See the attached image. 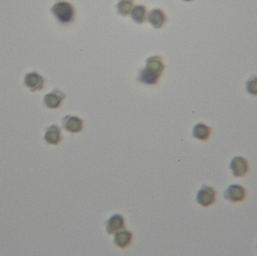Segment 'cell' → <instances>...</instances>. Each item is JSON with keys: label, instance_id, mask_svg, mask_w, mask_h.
<instances>
[{"label": "cell", "instance_id": "cell-1", "mask_svg": "<svg viewBox=\"0 0 257 256\" xmlns=\"http://www.w3.org/2000/svg\"><path fill=\"white\" fill-rule=\"evenodd\" d=\"M164 69L165 65L160 56L148 57L145 62V68L139 71L138 81L147 85H155L158 83Z\"/></svg>", "mask_w": 257, "mask_h": 256}, {"label": "cell", "instance_id": "cell-2", "mask_svg": "<svg viewBox=\"0 0 257 256\" xmlns=\"http://www.w3.org/2000/svg\"><path fill=\"white\" fill-rule=\"evenodd\" d=\"M51 11L57 21L63 24H70L75 18V8L70 3L66 1H57L52 6Z\"/></svg>", "mask_w": 257, "mask_h": 256}, {"label": "cell", "instance_id": "cell-3", "mask_svg": "<svg viewBox=\"0 0 257 256\" xmlns=\"http://www.w3.org/2000/svg\"><path fill=\"white\" fill-rule=\"evenodd\" d=\"M216 198L217 192L215 189L211 186H203L198 191L196 202L202 207H209L215 202Z\"/></svg>", "mask_w": 257, "mask_h": 256}, {"label": "cell", "instance_id": "cell-4", "mask_svg": "<svg viewBox=\"0 0 257 256\" xmlns=\"http://www.w3.org/2000/svg\"><path fill=\"white\" fill-rule=\"evenodd\" d=\"M247 192L241 185L232 184L228 186L224 192V198L232 203L241 202L246 198Z\"/></svg>", "mask_w": 257, "mask_h": 256}, {"label": "cell", "instance_id": "cell-5", "mask_svg": "<svg viewBox=\"0 0 257 256\" xmlns=\"http://www.w3.org/2000/svg\"><path fill=\"white\" fill-rule=\"evenodd\" d=\"M63 129L70 133H78L83 130L84 121L77 116L66 115L62 121Z\"/></svg>", "mask_w": 257, "mask_h": 256}, {"label": "cell", "instance_id": "cell-6", "mask_svg": "<svg viewBox=\"0 0 257 256\" xmlns=\"http://www.w3.org/2000/svg\"><path fill=\"white\" fill-rule=\"evenodd\" d=\"M229 168L235 177H243L248 172V162L242 156H235L231 161Z\"/></svg>", "mask_w": 257, "mask_h": 256}, {"label": "cell", "instance_id": "cell-7", "mask_svg": "<svg viewBox=\"0 0 257 256\" xmlns=\"http://www.w3.org/2000/svg\"><path fill=\"white\" fill-rule=\"evenodd\" d=\"M65 98H66V94L63 92L55 89L51 93L45 95L44 97V103L48 108L56 109L60 106Z\"/></svg>", "mask_w": 257, "mask_h": 256}, {"label": "cell", "instance_id": "cell-8", "mask_svg": "<svg viewBox=\"0 0 257 256\" xmlns=\"http://www.w3.org/2000/svg\"><path fill=\"white\" fill-rule=\"evenodd\" d=\"M107 233L108 234H114V233L124 229L126 228V222L124 217L122 215L114 214L108 219L106 222Z\"/></svg>", "mask_w": 257, "mask_h": 256}, {"label": "cell", "instance_id": "cell-9", "mask_svg": "<svg viewBox=\"0 0 257 256\" xmlns=\"http://www.w3.org/2000/svg\"><path fill=\"white\" fill-rule=\"evenodd\" d=\"M147 20L154 28L160 29L166 22L167 17L161 9H154L148 12Z\"/></svg>", "mask_w": 257, "mask_h": 256}, {"label": "cell", "instance_id": "cell-10", "mask_svg": "<svg viewBox=\"0 0 257 256\" xmlns=\"http://www.w3.org/2000/svg\"><path fill=\"white\" fill-rule=\"evenodd\" d=\"M44 82V78L36 72L27 74L24 78V84L30 88L32 92L42 90L43 88Z\"/></svg>", "mask_w": 257, "mask_h": 256}, {"label": "cell", "instance_id": "cell-11", "mask_svg": "<svg viewBox=\"0 0 257 256\" xmlns=\"http://www.w3.org/2000/svg\"><path fill=\"white\" fill-rule=\"evenodd\" d=\"M133 233L128 230H120L114 235V244L120 249H126L133 240Z\"/></svg>", "mask_w": 257, "mask_h": 256}, {"label": "cell", "instance_id": "cell-12", "mask_svg": "<svg viewBox=\"0 0 257 256\" xmlns=\"http://www.w3.org/2000/svg\"><path fill=\"white\" fill-rule=\"evenodd\" d=\"M45 140L48 144L57 145L61 141V129L57 125H52L47 128Z\"/></svg>", "mask_w": 257, "mask_h": 256}, {"label": "cell", "instance_id": "cell-13", "mask_svg": "<svg viewBox=\"0 0 257 256\" xmlns=\"http://www.w3.org/2000/svg\"><path fill=\"white\" fill-rule=\"evenodd\" d=\"M211 129L203 123H199L193 127V137L199 141H205L209 139Z\"/></svg>", "mask_w": 257, "mask_h": 256}, {"label": "cell", "instance_id": "cell-14", "mask_svg": "<svg viewBox=\"0 0 257 256\" xmlns=\"http://www.w3.org/2000/svg\"><path fill=\"white\" fill-rule=\"evenodd\" d=\"M130 16L133 22L138 24L145 22L147 18L146 7L143 5H138L134 6L130 12Z\"/></svg>", "mask_w": 257, "mask_h": 256}, {"label": "cell", "instance_id": "cell-15", "mask_svg": "<svg viewBox=\"0 0 257 256\" xmlns=\"http://www.w3.org/2000/svg\"><path fill=\"white\" fill-rule=\"evenodd\" d=\"M133 8V0H119L117 5V14L123 17L127 16Z\"/></svg>", "mask_w": 257, "mask_h": 256}, {"label": "cell", "instance_id": "cell-16", "mask_svg": "<svg viewBox=\"0 0 257 256\" xmlns=\"http://www.w3.org/2000/svg\"><path fill=\"white\" fill-rule=\"evenodd\" d=\"M246 90L251 96H257V75H253L247 80Z\"/></svg>", "mask_w": 257, "mask_h": 256}, {"label": "cell", "instance_id": "cell-17", "mask_svg": "<svg viewBox=\"0 0 257 256\" xmlns=\"http://www.w3.org/2000/svg\"><path fill=\"white\" fill-rule=\"evenodd\" d=\"M183 1H184V2H191V1H193V0H183Z\"/></svg>", "mask_w": 257, "mask_h": 256}, {"label": "cell", "instance_id": "cell-18", "mask_svg": "<svg viewBox=\"0 0 257 256\" xmlns=\"http://www.w3.org/2000/svg\"><path fill=\"white\" fill-rule=\"evenodd\" d=\"M256 249H257V246H256Z\"/></svg>", "mask_w": 257, "mask_h": 256}]
</instances>
